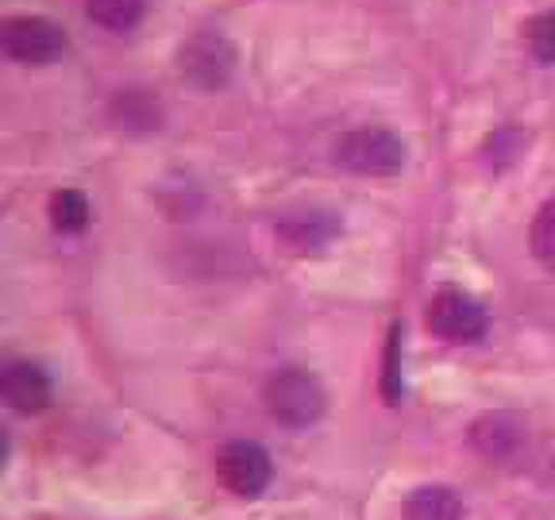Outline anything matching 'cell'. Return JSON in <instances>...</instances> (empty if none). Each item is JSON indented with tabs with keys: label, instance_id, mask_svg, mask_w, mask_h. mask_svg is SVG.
I'll list each match as a JSON object with an SVG mask.
<instances>
[{
	"label": "cell",
	"instance_id": "obj_8",
	"mask_svg": "<svg viewBox=\"0 0 555 520\" xmlns=\"http://www.w3.org/2000/svg\"><path fill=\"white\" fill-rule=\"evenodd\" d=\"M0 398L16 413H43L51 405V374L39 363H9L0 370Z\"/></svg>",
	"mask_w": 555,
	"mask_h": 520
},
{
	"label": "cell",
	"instance_id": "obj_5",
	"mask_svg": "<svg viewBox=\"0 0 555 520\" xmlns=\"http://www.w3.org/2000/svg\"><path fill=\"white\" fill-rule=\"evenodd\" d=\"M428 332L440 336L443 343H478L490 328L482 301H475L463 289H440L428 304Z\"/></svg>",
	"mask_w": 555,
	"mask_h": 520
},
{
	"label": "cell",
	"instance_id": "obj_14",
	"mask_svg": "<svg viewBox=\"0 0 555 520\" xmlns=\"http://www.w3.org/2000/svg\"><path fill=\"white\" fill-rule=\"evenodd\" d=\"M529 243H532V255H537L540 266H544L547 274H555V200H547V205L537 212Z\"/></svg>",
	"mask_w": 555,
	"mask_h": 520
},
{
	"label": "cell",
	"instance_id": "obj_15",
	"mask_svg": "<svg viewBox=\"0 0 555 520\" xmlns=\"http://www.w3.org/2000/svg\"><path fill=\"white\" fill-rule=\"evenodd\" d=\"M525 43H529L537 62H555V12H540L525 27Z\"/></svg>",
	"mask_w": 555,
	"mask_h": 520
},
{
	"label": "cell",
	"instance_id": "obj_16",
	"mask_svg": "<svg viewBox=\"0 0 555 520\" xmlns=\"http://www.w3.org/2000/svg\"><path fill=\"white\" fill-rule=\"evenodd\" d=\"M398 347H401V328L393 324L390 347H386V378H382V398L386 405H398L401 401V381H398Z\"/></svg>",
	"mask_w": 555,
	"mask_h": 520
},
{
	"label": "cell",
	"instance_id": "obj_3",
	"mask_svg": "<svg viewBox=\"0 0 555 520\" xmlns=\"http://www.w3.org/2000/svg\"><path fill=\"white\" fill-rule=\"evenodd\" d=\"M69 39L47 16H12L0 27V51L20 66H51L66 54Z\"/></svg>",
	"mask_w": 555,
	"mask_h": 520
},
{
	"label": "cell",
	"instance_id": "obj_11",
	"mask_svg": "<svg viewBox=\"0 0 555 520\" xmlns=\"http://www.w3.org/2000/svg\"><path fill=\"white\" fill-rule=\"evenodd\" d=\"M143 9H147V0H86V16L113 35H124V31H131V27H139Z\"/></svg>",
	"mask_w": 555,
	"mask_h": 520
},
{
	"label": "cell",
	"instance_id": "obj_6",
	"mask_svg": "<svg viewBox=\"0 0 555 520\" xmlns=\"http://www.w3.org/2000/svg\"><path fill=\"white\" fill-rule=\"evenodd\" d=\"M217 474L228 494L259 497L270 485V478H274V459H270V451L262 447V443L235 440L217 455Z\"/></svg>",
	"mask_w": 555,
	"mask_h": 520
},
{
	"label": "cell",
	"instance_id": "obj_4",
	"mask_svg": "<svg viewBox=\"0 0 555 520\" xmlns=\"http://www.w3.org/2000/svg\"><path fill=\"white\" fill-rule=\"evenodd\" d=\"M178 69L190 86L205 89V93L224 89L235 74V47L220 31H197L178 51Z\"/></svg>",
	"mask_w": 555,
	"mask_h": 520
},
{
	"label": "cell",
	"instance_id": "obj_13",
	"mask_svg": "<svg viewBox=\"0 0 555 520\" xmlns=\"http://www.w3.org/2000/svg\"><path fill=\"white\" fill-rule=\"evenodd\" d=\"M116 116L131 131H151L163 123V108H158V101L147 89H128V93L116 96Z\"/></svg>",
	"mask_w": 555,
	"mask_h": 520
},
{
	"label": "cell",
	"instance_id": "obj_1",
	"mask_svg": "<svg viewBox=\"0 0 555 520\" xmlns=\"http://www.w3.org/2000/svg\"><path fill=\"white\" fill-rule=\"evenodd\" d=\"M267 413L274 416L278 425L286 428H309L324 416L328 393H324L321 378L309 370H282L267 381Z\"/></svg>",
	"mask_w": 555,
	"mask_h": 520
},
{
	"label": "cell",
	"instance_id": "obj_2",
	"mask_svg": "<svg viewBox=\"0 0 555 520\" xmlns=\"http://www.w3.org/2000/svg\"><path fill=\"white\" fill-rule=\"evenodd\" d=\"M405 139L390 128H356L336 143V162L359 178H390L405 166Z\"/></svg>",
	"mask_w": 555,
	"mask_h": 520
},
{
	"label": "cell",
	"instance_id": "obj_9",
	"mask_svg": "<svg viewBox=\"0 0 555 520\" xmlns=\"http://www.w3.org/2000/svg\"><path fill=\"white\" fill-rule=\"evenodd\" d=\"M336 235H339L336 212H324V208H301V212H286V217L278 220V239L297 255L324 251Z\"/></svg>",
	"mask_w": 555,
	"mask_h": 520
},
{
	"label": "cell",
	"instance_id": "obj_10",
	"mask_svg": "<svg viewBox=\"0 0 555 520\" xmlns=\"http://www.w3.org/2000/svg\"><path fill=\"white\" fill-rule=\"evenodd\" d=\"M405 520H463V502L448 485H421L409 494Z\"/></svg>",
	"mask_w": 555,
	"mask_h": 520
},
{
	"label": "cell",
	"instance_id": "obj_12",
	"mask_svg": "<svg viewBox=\"0 0 555 520\" xmlns=\"http://www.w3.org/2000/svg\"><path fill=\"white\" fill-rule=\"evenodd\" d=\"M89 217H93V208H89V197L81 190H59L51 197V224H54V232H62V235L86 232Z\"/></svg>",
	"mask_w": 555,
	"mask_h": 520
},
{
	"label": "cell",
	"instance_id": "obj_7",
	"mask_svg": "<svg viewBox=\"0 0 555 520\" xmlns=\"http://www.w3.org/2000/svg\"><path fill=\"white\" fill-rule=\"evenodd\" d=\"M525 440H529V428H525V420L517 413H486L470 425V443L490 463L517 459Z\"/></svg>",
	"mask_w": 555,
	"mask_h": 520
}]
</instances>
